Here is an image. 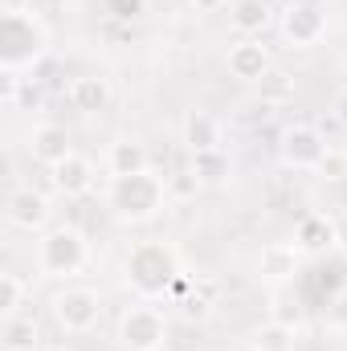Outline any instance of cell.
<instances>
[{
  "label": "cell",
  "instance_id": "cell-1",
  "mask_svg": "<svg viewBox=\"0 0 347 351\" xmlns=\"http://www.w3.org/2000/svg\"><path fill=\"white\" fill-rule=\"evenodd\" d=\"M180 282V250L168 237H143L123 254V286L143 298V302H160L168 298Z\"/></svg>",
  "mask_w": 347,
  "mask_h": 351
},
{
  "label": "cell",
  "instance_id": "cell-2",
  "mask_svg": "<svg viewBox=\"0 0 347 351\" xmlns=\"http://www.w3.org/2000/svg\"><path fill=\"white\" fill-rule=\"evenodd\" d=\"M102 200H106L110 221L131 225V229L152 225V221H160L164 208L172 204V196H168V176H160L156 168L135 172V176H110Z\"/></svg>",
  "mask_w": 347,
  "mask_h": 351
},
{
  "label": "cell",
  "instance_id": "cell-3",
  "mask_svg": "<svg viewBox=\"0 0 347 351\" xmlns=\"http://www.w3.org/2000/svg\"><path fill=\"white\" fill-rule=\"evenodd\" d=\"M45 53H49V25L41 21V12L25 4H8L0 12V70L25 74Z\"/></svg>",
  "mask_w": 347,
  "mask_h": 351
},
{
  "label": "cell",
  "instance_id": "cell-4",
  "mask_svg": "<svg viewBox=\"0 0 347 351\" xmlns=\"http://www.w3.org/2000/svg\"><path fill=\"white\" fill-rule=\"evenodd\" d=\"M37 274L70 282L90 265V237L74 225V221H58L37 237Z\"/></svg>",
  "mask_w": 347,
  "mask_h": 351
},
{
  "label": "cell",
  "instance_id": "cell-5",
  "mask_svg": "<svg viewBox=\"0 0 347 351\" xmlns=\"http://www.w3.org/2000/svg\"><path fill=\"white\" fill-rule=\"evenodd\" d=\"M102 294L94 286H82V282H66L49 294V319L58 327V335L66 339H78V335H90L98 323H102Z\"/></svg>",
  "mask_w": 347,
  "mask_h": 351
},
{
  "label": "cell",
  "instance_id": "cell-6",
  "mask_svg": "<svg viewBox=\"0 0 347 351\" xmlns=\"http://www.w3.org/2000/svg\"><path fill=\"white\" fill-rule=\"evenodd\" d=\"M168 315L160 311V302H143L135 298L123 315H119V348L123 351H164L168 348Z\"/></svg>",
  "mask_w": 347,
  "mask_h": 351
},
{
  "label": "cell",
  "instance_id": "cell-7",
  "mask_svg": "<svg viewBox=\"0 0 347 351\" xmlns=\"http://www.w3.org/2000/svg\"><path fill=\"white\" fill-rule=\"evenodd\" d=\"M4 221L16 233H29V237H41L49 225H58L53 221V200L41 188H33V184L8 188V196H4Z\"/></svg>",
  "mask_w": 347,
  "mask_h": 351
},
{
  "label": "cell",
  "instance_id": "cell-8",
  "mask_svg": "<svg viewBox=\"0 0 347 351\" xmlns=\"http://www.w3.org/2000/svg\"><path fill=\"white\" fill-rule=\"evenodd\" d=\"M327 8L319 0H290L278 16V33L286 41V49H315L327 37Z\"/></svg>",
  "mask_w": 347,
  "mask_h": 351
},
{
  "label": "cell",
  "instance_id": "cell-9",
  "mask_svg": "<svg viewBox=\"0 0 347 351\" xmlns=\"http://www.w3.org/2000/svg\"><path fill=\"white\" fill-rule=\"evenodd\" d=\"M327 147H331V143H327V135H323L315 123H286V127L278 131V160H282L286 168H294V172H311V168L323 160Z\"/></svg>",
  "mask_w": 347,
  "mask_h": 351
},
{
  "label": "cell",
  "instance_id": "cell-10",
  "mask_svg": "<svg viewBox=\"0 0 347 351\" xmlns=\"http://www.w3.org/2000/svg\"><path fill=\"white\" fill-rule=\"evenodd\" d=\"M25 156L41 168H53L66 156H74V135L62 123H33L25 131Z\"/></svg>",
  "mask_w": 347,
  "mask_h": 351
},
{
  "label": "cell",
  "instance_id": "cell-11",
  "mask_svg": "<svg viewBox=\"0 0 347 351\" xmlns=\"http://www.w3.org/2000/svg\"><path fill=\"white\" fill-rule=\"evenodd\" d=\"M94 184H98V168H94V160L90 156H66L62 164H53L49 168V188L62 196V200H82L94 192Z\"/></svg>",
  "mask_w": 347,
  "mask_h": 351
},
{
  "label": "cell",
  "instance_id": "cell-12",
  "mask_svg": "<svg viewBox=\"0 0 347 351\" xmlns=\"http://www.w3.org/2000/svg\"><path fill=\"white\" fill-rule=\"evenodd\" d=\"M225 70H229V78H237V82H246V86H258L261 78L274 70V58H270V49L261 45L258 37H241V41L229 45Z\"/></svg>",
  "mask_w": 347,
  "mask_h": 351
},
{
  "label": "cell",
  "instance_id": "cell-13",
  "mask_svg": "<svg viewBox=\"0 0 347 351\" xmlns=\"http://www.w3.org/2000/svg\"><path fill=\"white\" fill-rule=\"evenodd\" d=\"M290 241L298 245L302 258H323V254H331L339 245V229H335V221L327 213H307V217H298Z\"/></svg>",
  "mask_w": 347,
  "mask_h": 351
},
{
  "label": "cell",
  "instance_id": "cell-14",
  "mask_svg": "<svg viewBox=\"0 0 347 351\" xmlns=\"http://www.w3.org/2000/svg\"><path fill=\"white\" fill-rule=\"evenodd\" d=\"M66 102L78 110V114H102V110H110V102H115V86H110V78L106 74H78L70 86H66Z\"/></svg>",
  "mask_w": 347,
  "mask_h": 351
},
{
  "label": "cell",
  "instance_id": "cell-15",
  "mask_svg": "<svg viewBox=\"0 0 347 351\" xmlns=\"http://www.w3.org/2000/svg\"><path fill=\"white\" fill-rule=\"evenodd\" d=\"M176 298V311H180V319H188V323H204V319H213V311H217V282H208V278H196V282H176L172 290Z\"/></svg>",
  "mask_w": 347,
  "mask_h": 351
},
{
  "label": "cell",
  "instance_id": "cell-16",
  "mask_svg": "<svg viewBox=\"0 0 347 351\" xmlns=\"http://www.w3.org/2000/svg\"><path fill=\"white\" fill-rule=\"evenodd\" d=\"M298 265H302V254L294 241H274L258 254V278L270 286H286V282H294Z\"/></svg>",
  "mask_w": 347,
  "mask_h": 351
},
{
  "label": "cell",
  "instance_id": "cell-17",
  "mask_svg": "<svg viewBox=\"0 0 347 351\" xmlns=\"http://www.w3.org/2000/svg\"><path fill=\"white\" fill-rule=\"evenodd\" d=\"M225 147V127L217 114L208 110H188L184 114V152L200 156V152H221Z\"/></svg>",
  "mask_w": 347,
  "mask_h": 351
},
{
  "label": "cell",
  "instance_id": "cell-18",
  "mask_svg": "<svg viewBox=\"0 0 347 351\" xmlns=\"http://www.w3.org/2000/svg\"><path fill=\"white\" fill-rule=\"evenodd\" d=\"M147 168H152V152H147L143 139L123 135V139H115L106 147V172L110 176H135V172H147Z\"/></svg>",
  "mask_w": 347,
  "mask_h": 351
},
{
  "label": "cell",
  "instance_id": "cell-19",
  "mask_svg": "<svg viewBox=\"0 0 347 351\" xmlns=\"http://www.w3.org/2000/svg\"><path fill=\"white\" fill-rule=\"evenodd\" d=\"M302 348V331L298 323L286 319H265L250 331V351H298Z\"/></svg>",
  "mask_w": 347,
  "mask_h": 351
},
{
  "label": "cell",
  "instance_id": "cell-20",
  "mask_svg": "<svg viewBox=\"0 0 347 351\" xmlns=\"http://www.w3.org/2000/svg\"><path fill=\"white\" fill-rule=\"evenodd\" d=\"M0 348L4 351H41L45 339H41V323L33 315H8L0 319Z\"/></svg>",
  "mask_w": 347,
  "mask_h": 351
},
{
  "label": "cell",
  "instance_id": "cell-21",
  "mask_svg": "<svg viewBox=\"0 0 347 351\" xmlns=\"http://www.w3.org/2000/svg\"><path fill=\"white\" fill-rule=\"evenodd\" d=\"M270 21H274L270 0H233V8H229V25L241 37H261L270 29Z\"/></svg>",
  "mask_w": 347,
  "mask_h": 351
},
{
  "label": "cell",
  "instance_id": "cell-22",
  "mask_svg": "<svg viewBox=\"0 0 347 351\" xmlns=\"http://www.w3.org/2000/svg\"><path fill=\"white\" fill-rule=\"evenodd\" d=\"M188 168L200 176L204 184H225V180H229V172H233V164H229L225 147H221V152H200V156H188Z\"/></svg>",
  "mask_w": 347,
  "mask_h": 351
},
{
  "label": "cell",
  "instance_id": "cell-23",
  "mask_svg": "<svg viewBox=\"0 0 347 351\" xmlns=\"http://www.w3.org/2000/svg\"><path fill=\"white\" fill-rule=\"evenodd\" d=\"M25 298H29V282H25L16 269H4V274H0V319L21 315Z\"/></svg>",
  "mask_w": 347,
  "mask_h": 351
},
{
  "label": "cell",
  "instance_id": "cell-24",
  "mask_svg": "<svg viewBox=\"0 0 347 351\" xmlns=\"http://www.w3.org/2000/svg\"><path fill=\"white\" fill-rule=\"evenodd\" d=\"M311 172L319 184H347V143H331Z\"/></svg>",
  "mask_w": 347,
  "mask_h": 351
},
{
  "label": "cell",
  "instance_id": "cell-25",
  "mask_svg": "<svg viewBox=\"0 0 347 351\" xmlns=\"http://www.w3.org/2000/svg\"><path fill=\"white\" fill-rule=\"evenodd\" d=\"M258 90H261V102L282 106V102H290V98H294V78H290L286 70H270V74L258 82Z\"/></svg>",
  "mask_w": 347,
  "mask_h": 351
},
{
  "label": "cell",
  "instance_id": "cell-26",
  "mask_svg": "<svg viewBox=\"0 0 347 351\" xmlns=\"http://www.w3.org/2000/svg\"><path fill=\"white\" fill-rule=\"evenodd\" d=\"M200 188H204V180L192 172V168H180V172L168 176V196H172V200H196Z\"/></svg>",
  "mask_w": 347,
  "mask_h": 351
},
{
  "label": "cell",
  "instance_id": "cell-27",
  "mask_svg": "<svg viewBox=\"0 0 347 351\" xmlns=\"http://www.w3.org/2000/svg\"><path fill=\"white\" fill-rule=\"evenodd\" d=\"M106 4V12L115 16V21H123V25H135L139 16H147V0H102Z\"/></svg>",
  "mask_w": 347,
  "mask_h": 351
},
{
  "label": "cell",
  "instance_id": "cell-28",
  "mask_svg": "<svg viewBox=\"0 0 347 351\" xmlns=\"http://www.w3.org/2000/svg\"><path fill=\"white\" fill-rule=\"evenodd\" d=\"M327 327L339 331V335H347V286L335 290V298L327 302Z\"/></svg>",
  "mask_w": 347,
  "mask_h": 351
},
{
  "label": "cell",
  "instance_id": "cell-29",
  "mask_svg": "<svg viewBox=\"0 0 347 351\" xmlns=\"http://www.w3.org/2000/svg\"><path fill=\"white\" fill-rule=\"evenodd\" d=\"M331 119H335V127L347 131V86H339L331 94Z\"/></svg>",
  "mask_w": 347,
  "mask_h": 351
},
{
  "label": "cell",
  "instance_id": "cell-30",
  "mask_svg": "<svg viewBox=\"0 0 347 351\" xmlns=\"http://www.w3.org/2000/svg\"><path fill=\"white\" fill-rule=\"evenodd\" d=\"M225 4H229V0H188V8H196V12H204V16H208V12H221Z\"/></svg>",
  "mask_w": 347,
  "mask_h": 351
},
{
  "label": "cell",
  "instance_id": "cell-31",
  "mask_svg": "<svg viewBox=\"0 0 347 351\" xmlns=\"http://www.w3.org/2000/svg\"><path fill=\"white\" fill-rule=\"evenodd\" d=\"M41 351H70V348H66V343H45Z\"/></svg>",
  "mask_w": 347,
  "mask_h": 351
}]
</instances>
